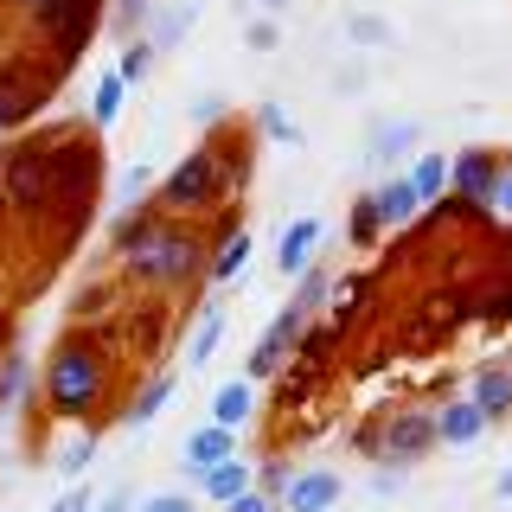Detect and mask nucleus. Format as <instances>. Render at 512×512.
Wrapping results in <instances>:
<instances>
[{"label": "nucleus", "instance_id": "obj_1", "mask_svg": "<svg viewBox=\"0 0 512 512\" xmlns=\"http://www.w3.org/2000/svg\"><path fill=\"white\" fill-rule=\"evenodd\" d=\"M103 352H96L90 340H71V346H58L52 352V365H45V397H52V410L58 416H90L96 410V397H103Z\"/></svg>", "mask_w": 512, "mask_h": 512}, {"label": "nucleus", "instance_id": "obj_2", "mask_svg": "<svg viewBox=\"0 0 512 512\" xmlns=\"http://www.w3.org/2000/svg\"><path fill=\"white\" fill-rule=\"evenodd\" d=\"M128 276L135 282H186L192 269H199V244H192L186 231H173V224H141L135 237H128Z\"/></svg>", "mask_w": 512, "mask_h": 512}, {"label": "nucleus", "instance_id": "obj_3", "mask_svg": "<svg viewBox=\"0 0 512 512\" xmlns=\"http://www.w3.org/2000/svg\"><path fill=\"white\" fill-rule=\"evenodd\" d=\"M0 192L20 212H45L52 205V141H26L0 160Z\"/></svg>", "mask_w": 512, "mask_h": 512}, {"label": "nucleus", "instance_id": "obj_4", "mask_svg": "<svg viewBox=\"0 0 512 512\" xmlns=\"http://www.w3.org/2000/svg\"><path fill=\"white\" fill-rule=\"evenodd\" d=\"M103 7H109V0H58V7L39 20V32L52 39L58 71H64V64H77V58L90 52V39L103 32Z\"/></svg>", "mask_w": 512, "mask_h": 512}, {"label": "nucleus", "instance_id": "obj_5", "mask_svg": "<svg viewBox=\"0 0 512 512\" xmlns=\"http://www.w3.org/2000/svg\"><path fill=\"white\" fill-rule=\"evenodd\" d=\"M224 192V160L212 148H192L180 167L167 173V186H160V205H173V212H199V205H212Z\"/></svg>", "mask_w": 512, "mask_h": 512}, {"label": "nucleus", "instance_id": "obj_6", "mask_svg": "<svg viewBox=\"0 0 512 512\" xmlns=\"http://www.w3.org/2000/svg\"><path fill=\"white\" fill-rule=\"evenodd\" d=\"M52 77H58V64H32V58L0 64V128H20L52 96Z\"/></svg>", "mask_w": 512, "mask_h": 512}, {"label": "nucleus", "instance_id": "obj_7", "mask_svg": "<svg viewBox=\"0 0 512 512\" xmlns=\"http://www.w3.org/2000/svg\"><path fill=\"white\" fill-rule=\"evenodd\" d=\"M372 436H378L384 461H423L429 448H436V416L429 410H397L384 429H372Z\"/></svg>", "mask_w": 512, "mask_h": 512}, {"label": "nucleus", "instance_id": "obj_8", "mask_svg": "<svg viewBox=\"0 0 512 512\" xmlns=\"http://www.w3.org/2000/svg\"><path fill=\"white\" fill-rule=\"evenodd\" d=\"M493 180H500V160H493V148H461V154H448V186L461 192V205H468V212H487Z\"/></svg>", "mask_w": 512, "mask_h": 512}, {"label": "nucleus", "instance_id": "obj_9", "mask_svg": "<svg viewBox=\"0 0 512 512\" xmlns=\"http://www.w3.org/2000/svg\"><path fill=\"white\" fill-rule=\"evenodd\" d=\"M416 154H423V122H410V116L384 122L378 135L365 141V160H372V167H410Z\"/></svg>", "mask_w": 512, "mask_h": 512}, {"label": "nucleus", "instance_id": "obj_10", "mask_svg": "<svg viewBox=\"0 0 512 512\" xmlns=\"http://www.w3.org/2000/svg\"><path fill=\"white\" fill-rule=\"evenodd\" d=\"M340 493H346V480L333 474V468H301L295 480H288L282 506L288 512H333V506H340Z\"/></svg>", "mask_w": 512, "mask_h": 512}, {"label": "nucleus", "instance_id": "obj_11", "mask_svg": "<svg viewBox=\"0 0 512 512\" xmlns=\"http://www.w3.org/2000/svg\"><path fill=\"white\" fill-rule=\"evenodd\" d=\"M487 429H493V423L468 404V397H448V404L436 410V442H448V448H474Z\"/></svg>", "mask_w": 512, "mask_h": 512}, {"label": "nucleus", "instance_id": "obj_12", "mask_svg": "<svg viewBox=\"0 0 512 512\" xmlns=\"http://www.w3.org/2000/svg\"><path fill=\"white\" fill-rule=\"evenodd\" d=\"M192 480H199V493L212 506H231V500H244V493L256 487V468L231 455V461H218V468H205V474H192Z\"/></svg>", "mask_w": 512, "mask_h": 512}, {"label": "nucleus", "instance_id": "obj_13", "mask_svg": "<svg viewBox=\"0 0 512 512\" xmlns=\"http://www.w3.org/2000/svg\"><path fill=\"white\" fill-rule=\"evenodd\" d=\"M468 404L487 416V423H500V416H512V365H487V372H474L468 384Z\"/></svg>", "mask_w": 512, "mask_h": 512}, {"label": "nucleus", "instance_id": "obj_14", "mask_svg": "<svg viewBox=\"0 0 512 512\" xmlns=\"http://www.w3.org/2000/svg\"><path fill=\"white\" fill-rule=\"evenodd\" d=\"M231 455H237V436H231V429H218V423L192 429V436H186V448H180L186 474H205V468H218V461H231Z\"/></svg>", "mask_w": 512, "mask_h": 512}, {"label": "nucleus", "instance_id": "obj_15", "mask_svg": "<svg viewBox=\"0 0 512 512\" xmlns=\"http://www.w3.org/2000/svg\"><path fill=\"white\" fill-rule=\"evenodd\" d=\"M192 20H199V7H192V0H167V7L148 13V32H141V39H148L154 52H173V45L192 32Z\"/></svg>", "mask_w": 512, "mask_h": 512}, {"label": "nucleus", "instance_id": "obj_16", "mask_svg": "<svg viewBox=\"0 0 512 512\" xmlns=\"http://www.w3.org/2000/svg\"><path fill=\"white\" fill-rule=\"evenodd\" d=\"M372 205H378V224L384 231H404V224L423 212V205H416V186H410V173H391V180H384L378 192H372Z\"/></svg>", "mask_w": 512, "mask_h": 512}, {"label": "nucleus", "instance_id": "obj_17", "mask_svg": "<svg viewBox=\"0 0 512 512\" xmlns=\"http://www.w3.org/2000/svg\"><path fill=\"white\" fill-rule=\"evenodd\" d=\"M314 244H320V218H295L282 231V244H276V269L288 282L295 276H308V256H314Z\"/></svg>", "mask_w": 512, "mask_h": 512}, {"label": "nucleus", "instance_id": "obj_18", "mask_svg": "<svg viewBox=\"0 0 512 512\" xmlns=\"http://www.w3.org/2000/svg\"><path fill=\"white\" fill-rule=\"evenodd\" d=\"M250 416H256V384H250V378H231V384H218V397H212V423L237 436V429H244Z\"/></svg>", "mask_w": 512, "mask_h": 512}, {"label": "nucleus", "instance_id": "obj_19", "mask_svg": "<svg viewBox=\"0 0 512 512\" xmlns=\"http://www.w3.org/2000/svg\"><path fill=\"white\" fill-rule=\"evenodd\" d=\"M404 173H410V186H416V205H423V212H429V205H436L442 192H448V154H416Z\"/></svg>", "mask_w": 512, "mask_h": 512}, {"label": "nucleus", "instance_id": "obj_20", "mask_svg": "<svg viewBox=\"0 0 512 512\" xmlns=\"http://www.w3.org/2000/svg\"><path fill=\"white\" fill-rule=\"evenodd\" d=\"M218 340H224V308H218V301H205V314L192 320V340H186V365H192V372L218 352Z\"/></svg>", "mask_w": 512, "mask_h": 512}, {"label": "nucleus", "instance_id": "obj_21", "mask_svg": "<svg viewBox=\"0 0 512 512\" xmlns=\"http://www.w3.org/2000/svg\"><path fill=\"white\" fill-rule=\"evenodd\" d=\"M250 250H256V237H250V231H231V237H224V244H218V256H212V269H205V276H212L218 288H231L237 276H244Z\"/></svg>", "mask_w": 512, "mask_h": 512}, {"label": "nucleus", "instance_id": "obj_22", "mask_svg": "<svg viewBox=\"0 0 512 512\" xmlns=\"http://www.w3.org/2000/svg\"><path fill=\"white\" fill-rule=\"evenodd\" d=\"M167 397H173V372H160V378H148L141 384V397L128 404V429H148L160 410H167Z\"/></svg>", "mask_w": 512, "mask_h": 512}, {"label": "nucleus", "instance_id": "obj_23", "mask_svg": "<svg viewBox=\"0 0 512 512\" xmlns=\"http://www.w3.org/2000/svg\"><path fill=\"white\" fill-rule=\"evenodd\" d=\"M122 96H128V84H122L116 71L96 77V90H90V122H96V128H109V122L122 116Z\"/></svg>", "mask_w": 512, "mask_h": 512}, {"label": "nucleus", "instance_id": "obj_24", "mask_svg": "<svg viewBox=\"0 0 512 512\" xmlns=\"http://www.w3.org/2000/svg\"><path fill=\"white\" fill-rule=\"evenodd\" d=\"M90 461H96V436L84 429V436H71V442H64L58 455H52V474H58V480H77V474L90 468Z\"/></svg>", "mask_w": 512, "mask_h": 512}, {"label": "nucleus", "instance_id": "obj_25", "mask_svg": "<svg viewBox=\"0 0 512 512\" xmlns=\"http://www.w3.org/2000/svg\"><path fill=\"white\" fill-rule=\"evenodd\" d=\"M256 122H263L269 141H282V148H301V128H295V116H288L282 103H263V109H256Z\"/></svg>", "mask_w": 512, "mask_h": 512}, {"label": "nucleus", "instance_id": "obj_26", "mask_svg": "<svg viewBox=\"0 0 512 512\" xmlns=\"http://www.w3.org/2000/svg\"><path fill=\"white\" fill-rule=\"evenodd\" d=\"M148 0H116V7H103V20L116 26V32H128V39H141V26H148Z\"/></svg>", "mask_w": 512, "mask_h": 512}, {"label": "nucleus", "instance_id": "obj_27", "mask_svg": "<svg viewBox=\"0 0 512 512\" xmlns=\"http://www.w3.org/2000/svg\"><path fill=\"white\" fill-rule=\"evenodd\" d=\"M154 45L148 39H128V52H122V64H116V77H122V84H141V77H148L154 71Z\"/></svg>", "mask_w": 512, "mask_h": 512}, {"label": "nucleus", "instance_id": "obj_28", "mask_svg": "<svg viewBox=\"0 0 512 512\" xmlns=\"http://www.w3.org/2000/svg\"><path fill=\"white\" fill-rule=\"evenodd\" d=\"M346 231H352V244H378V231H384V224H378V205H372V192H365V199L352 205V224H346Z\"/></svg>", "mask_w": 512, "mask_h": 512}, {"label": "nucleus", "instance_id": "obj_29", "mask_svg": "<svg viewBox=\"0 0 512 512\" xmlns=\"http://www.w3.org/2000/svg\"><path fill=\"white\" fill-rule=\"evenodd\" d=\"M346 39L352 45H391V26L372 20V13H352V20H346Z\"/></svg>", "mask_w": 512, "mask_h": 512}, {"label": "nucleus", "instance_id": "obj_30", "mask_svg": "<svg viewBox=\"0 0 512 512\" xmlns=\"http://www.w3.org/2000/svg\"><path fill=\"white\" fill-rule=\"evenodd\" d=\"M20 397H26V359H7L0 365V410L20 404Z\"/></svg>", "mask_w": 512, "mask_h": 512}, {"label": "nucleus", "instance_id": "obj_31", "mask_svg": "<svg viewBox=\"0 0 512 512\" xmlns=\"http://www.w3.org/2000/svg\"><path fill=\"white\" fill-rule=\"evenodd\" d=\"M244 45H250V52H276V45H282V26L276 20H250L244 26Z\"/></svg>", "mask_w": 512, "mask_h": 512}, {"label": "nucleus", "instance_id": "obj_32", "mask_svg": "<svg viewBox=\"0 0 512 512\" xmlns=\"http://www.w3.org/2000/svg\"><path fill=\"white\" fill-rule=\"evenodd\" d=\"M288 480H295V468H288V461H269V468H263V500H282Z\"/></svg>", "mask_w": 512, "mask_h": 512}, {"label": "nucleus", "instance_id": "obj_33", "mask_svg": "<svg viewBox=\"0 0 512 512\" xmlns=\"http://www.w3.org/2000/svg\"><path fill=\"white\" fill-rule=\"evenodd\" d=\"M148 180H154L148 167H128V173H122V186H116V199H122V205H135L141 192H148Z\"/></svg>", "mask_w": 512, "mask_h": 512}, {"label": "nucleus", "instance_id": "obj_34", "mask_svg": "<svg viewBox=\"0 0 512 512\" xmlns=\"http://www.w3.org/2000/svg\"><path fill=\"white\" fill-rule=\"evenodd\" d=\"M90 506H96V493H90V487H64L58 500H52V512H90Z\"/></svg>", "mask_w": 512, "mask_h": 512}, {"label": "nucleus", "instance_id": "obj_35", "mask_svg": "<svg viewBox=\"0 0 512 512\" xmlns=\"http://www.w3.org/2000/svg\"><path fill=\"white\" fill-rule=\"evenodd\" d=\"M487 212H506V218H512V167H500V180H493V199H487Z\"/></svg>", "mask_w": 512, "mask_h": 512}, {"label": "nucleus", "instance_id": "obj_36", "mask_svg": "<svg viewBox=\"0 0 512 512\" xmlns=\"http://www.w3.org/2000/svg\"><path fill=\"white\" fill-rule=\"evenodd\" d=\"M135 512H192V500L186 493H154V500H141Z\"/></svg>", "mask_w": 512, "mask_h": 512}, {"label": "nucleus", "instance_id": "obj_37", "mask_svg": "<svg viewBox=\"0 0 512 512\" xmlns=\"http://www.w3.org/2000/svg\"><path fill=\"white\" fill-rule=\"evenodd\" d=\"M90 512H135V493H128V487H116V493H103V500H96Z\"/></svg>", "mask_w": 512, "mask_h": 512}, {"label": "nucleus", "instance_id": "obj_38", "mask_svg": "<svg viewBox=\"0 0 512 512\" xmlns=\"http://www.w3.org/2000/svg\"><path fill=\"white\" fill-rule=\"evenodd\" d=\"M224 512H276V500H263V493H244V500H231V506H224Z\"/></svg>", "mask_w": 512, "mask_h": 512}, {"label": "nucleus", "instance_id": "obj_39", "mask_svg": "<svg viewBox=\"0 0 512 512\" xmlns=\"http://www.w3.org/2000/svg\"><path fill=\"white\" fill-rule=\"evenodd\" d=\"M224 116V103H218V96H199V103H192V122H205V128H212Z\"/></svg>", "mask_w": 512, "mask_h": 512}, {"label": "nucleus", "instance_id": "obj_40", "mask_svg": "<svg viewBox=\"0 0 512 512\" xmlns=\"http://www.w3.org/2000/svg\"><path fill=\"white\" fill-rule=\"evenodd\" d=\"M20 7L32 13V20H45V13H52V7H58V0H20Z\"/></svg>", "mask_w": 512, "mask_h": 512}, {"label": "nucleus", "instance_id": "obj_41", "mask_svg": "<svg viewBox=\"0 0 512 512\" xmlns=\"http://www.w3.org/2000/svg\"><path fill=\"white\" fill-rule=\"evenodd\" d=\"M493 500H512V468H506L500 480H493Z\"/></svg>", "mask_w": 512, "mask_h": 512}, {"label": "nucleus", "instance_id": "obj_42", "mask_svg": "<svg viewBox=\"0 0 512 512\" xmlns=\"http://www.w3.org/2000/svg\"><path fill=\"white\" fill-rule=\"evenodd\" d=\"M256 7H263V13H288V0H256Z\"/></svg>", "mask_w": 512, "mask_h": 512}, {"label": "nucleus", "instance_id": "obj_43", "mask_svg": "<svg viewBox=\"0 0 512 512\" xmlns=\"http://www.w3.org/2000/svg\"><path fill=\"white\" fill-rule=\"evenodd\" d=\"M0 346H7V327H0Z\"/></svg>", "mask_w": 512, "mask_h": 512}, {"label": "nucleus", "instance_id": "obj_44", "mask_svg": "<svg viewBox=\"0 0 512 512\" xmlns=\"http://www.w3.org/2000/svg\"><path fill=\"white\" fill-rule=\"evenodd\" d=\"M333 512H340V506H333Z\"/></svg>", "mask_w": 512, "mask_h": 512}]
</instances>
